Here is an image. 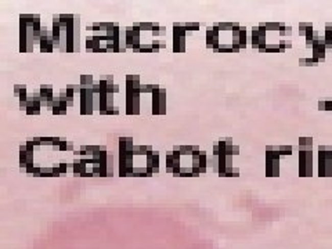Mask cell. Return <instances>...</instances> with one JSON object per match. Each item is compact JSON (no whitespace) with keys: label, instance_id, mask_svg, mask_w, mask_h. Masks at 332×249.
<instances>
[{"label":"cell","instance_id":"obj_10","mask_svg":"<svg viewBox=\"0 0 332 249\" xmlns=\"http://www.w3.org/2000/svg\"><path fill=\"white\" fill-rule=\"evenodd\" d=\"M125 32H126V47L132 49L133 52L138 53L140 47H141V31H140L138 22L126 27Z\"/></svg>","mask_w":332,"mask_h":249},{"label":"cell","instance_id":"obj_38","mask_svg":"<svg viewBox=\"0 0 332 249\" xmlns=\"http://www.w3.org/2000/svg\"><path fill=\"white\" fill-rule=\"evenodd\" d=\"M179 176L180 177H194L195 174L193 172V168H181V172Z\"/></svg>","mask_w":332,"mask_h":249},{"label":"cell","instance_id":"obj_13","mask_svg":"<svg viewBox=\"0 0 332 249\" xmlns=\"http://www.w3.org/2000/svg\"><path fill=\"white\" fill-rule=\"evenodd\" d=\"M81 114L82 115H91L96 111L94 107V92L91 87H82L81 96Z\"/></svg>","mask_w":332,"mask_h":249},{"label":"cell","instance_id":"obj_40","mask_svg":"<svg viewBox=\"0 0 332 249\" xmlns=\"http://www.w3.org/2000/svg\"><path fill=\"white\" fill-rule=\"evenodd\" d=\"M157 85H141V94H152Z\"/></svg>","mask_w":332,"mask_h":249},{"label":"cell","instance_id":"obj_39","mask_svg":"<svg viewBox=\"0 0 332 249\" xmlns=\"http://www.w3.org/2000/svg\"><path fill=\"white\" fill-rule=\"evenodd\" d=\"M40 177H56L54 172H53V168H42Z\"/></svg>","mask_w":332,"mask_h":249},{"label":"cell","instance_id":"obj_3","mask_svg":"<svg viewBox=\"0 0 332 249\" xmlns=\"http://www.w3.org/2000/svg\"><path fill=\"white\" fill-rule=\"evenodd\" d=\"M299 176L312 177L313 176V139L299 137Z\"/></svg>","mask_w":332,"mask_h":249},{"label":"cell","instance_id":"obj_35","mask_svg":"<svg viewBox=\"0 0 332 249\" xmlns=\"http://www.w3.org/2000/svg\"><path fill=\"white\" fill-rule=\"evenodd\" d=\"M247 28L245 27H242L241 28V35H240V43H241V49H245L247 47Z\"/></svg>","mask_w":332,"mask_h":249},{"label":"cell","instance_id":"obj_7","mask_svg":"<svg viewBox=\"0 0 332 249\" xmlns=\"http://www.w3.org/2000/svg\"><path fill=\"white\" fill-rule=\"evenodd\" d=\"M91 172L100 177H112L114 176V158L108 151H101L91 156Z\"/></svg>","mask_w":332,"mask_h":249},{"label":"cell","instance_id":"obj_12","mask_svg":"<svg viewBox=\"0 0 332 249\" xmlns=\"http://www.w3.org/2000/svg\"><path fill=\"white\" fill-rule=\"evenodd\" d=\"M185 39H187V29L184 24H173V53L185 52Z\"/></svg>","mask_w":332,"mask_h":249},{"label":"cell","instance_id":"obj_20","mask_svg":"<svg viewBox=\"0 0 332 249\" xmlns=\"http://www.w3.org/2000/svg\"><path fill=\"white\" fill-rule=\"evenodd\" d=\"M100 83V115H105L108 111V92H107V80L103 76L99 80Z\"/></svg>","mask_w":332,"mask_h":249},{"label":"cell","instance_id":"obj_26","mask_svg":"<svg viewBox=\"0 0 332 249\" xmlns=\"http://www.w3.org/2000/svg\"><path fill=\"white\" fill-rule=\"evenodd\" d=\"M324 40L327 44V49H332V21L325 24V32H324Z\"/></svg>","mask_w":332,"mask_h":249},{"label":"cell","instance_id":"obj_29","mask_svg":"<svg viewBox=\"0 0 332 249\" xmlns=\"http://www.w3.org/2000/svg\"><path fill=\"white\" fill-rule=\"evenodd\" d=\"M173 166H175V156L173 152H168L166 154V172L168 173H173Z\"/></svg>","mask_w":332,"mask_h":249},{"label":"cell","instance_id":"obj_36","mask_svg":"<svg viewBox=\"0 0 332 249\" xmlns=\"http://www.w3.org/2000/svg\"><path fill=\"white\" fill-rule=\"evenodd\" d=\"M151 44H152V50H154V53H158L159 50H161V49H163V47L166 46L163 40H157V39H155V40H152Z\"/></svg>","mask_w":332,"mask_h":249},{"label":"cell","instance_id":"obj_22","mask_svg":"<svg viewBox=\"0 0 332 249\" xmlns=\"http://www.w3.org/2000/svg\"><path fill=\"white\" fill-rule=\"evenodd\" d=\"M33 162V152L28 151L27 146H19V168L27 169V166Z\"/></svg>","mask_w":332,"mask_h":249},{"label":"cell","instance_id":"obj_19","mask_svg":"<svg viewBox=\"0 0 332 249\" xmlns=\"http://www.w3.org/2000/svg\"><path fill=\"white\" fill-rule=\"evenodd\" d=\"M299 35L303 36L304 40H306V47H307V49H312L314 36H316V31H314L313 28V24L312 22L299 24Z\"/></svg>","mask_w":332,"mask_h":249},{"label":"cell","instance_id":"obj_21","mask_svg":"<svg viewBox=\"0 0 332 249\" xmlns=\"http://www.w3.org/2000/svg\"><path fill=\"white\" fill-rule=\"evenodd\" d=\"M39 94H40V99H42V104L44 107H48L54 101V90L50 85H42L39 89Z\"/></svg>","mask_w":332,"mask_h":249},{"label":"cell","instance_id":"obj_32","mask_svg":"<svg viewBox=\"0 0 332 249\" xmlns=\"http://www.w3.org/2000/svg\"><path fill=\"white\" fill-rule=\"evenodd\" d=\"M58 150L61 152H71V151H74V143L65 140V139H61V144L58 147Z\"/></svg>","mask_w":332,"mask_h":249},{"label":"cell","instance_id":"obj_33","mask_svg":"<svg viewBox=\"0 0 332 249\" xmlns=\"http://www.w3.org/2000/svg\"><path fill=\"white\" fill-rule=\"evenodd\" d=\"M278 152L281 156H288L294 154V147L292 146H278Z\"/></svg>","mask_w":332,"mask_h":249},{"label":"cell","instance_id":"obj_2","mask_svg":"<svg viewBox=\"0 0 332 249\" xmlns=\"http://www.w3.org/2000/svg\"><path fill=\"white\" fill-rule=\"evenodd\" d=\"M40 32H42L40 15H19V52L32 53L35 44H39Z\"/></svg>","mask_w":332,"mask_h":249},{"label":"cell","instance_id":"obj_41","mask_svg":"<svg viewBox=\"0 0 332 249\" xmlns=\"http://www.w3.org/2000/svg\"><path fill=\"white\" fill-rule=\"evenodd\" d=\"M58 166H60V169H61V173L65 174L66 172H68V169H69V168H72V164H68L66 161H61Z\"/></svg>","mask_w":332,"mask_h":249},{"label":"cell","instance_id":"obj_9","mask_svg":"<svg viewBox=\"0 0 332 249\" xmlns=\"http://www.w3.org/2000/svg\"><path fill=\"white\" fill-rule=\"evenodd\" d=\"M318 176L331 177L332 176V148L327 146L318 147Z\"/></svg>","mask_w":332,"mask_h":249},{"label":"cell","instance_id":"obj_8","mask_svg":"<svg viewBox=\"0 0 332 249\" xmlns=\"http://www.w3.org/2000/svg\"><path fill=\"white\" fill-rule=\"evenodd\" d=\"M281 155L277 147H266V176L278 177L280 176Z\"/></svg>","mask_w":332,"mask_h":249},{"label":"cell","instance_id":"obj_15","mask_svg":"<svg viewBox=\"0 0 332 249\" xmlns=\"http://www.w3.org/2000/svg\"><path fill=\"white\" fill-rule=\"evenodd\" d=\"M312 52H313V56L310 57V58L313 60L316 65H317V64H320V62H323L324 60H325L327 44H325L324 36H320L318 33H316V36H314V40H313V44H312Z\"/></svg>","mask_w":332,"mask_h":249},{"label":"cell","instance_id":"obj_37","mask_svg":"<svg viewBox=\"0 0 332 249\" xmlns=\"http://www.w3.org/2000/svg\"><path fill=\"white\" fill-rule=\"evenodd\" d=\"M240 176V169L238 168H228L226 174H224V177H238Z\"/></svg>","mask_w":332,"mask_h":249},{"label":"cell","instance_id":"obj_4","mask_svg":"<svg viewBox=\"0 0 332 249\" xmlns=\"http://www.w3.org/2000/svg\"><path fill=\"white\" fill-rule=\"evenodd\" d=\"M66 25V53L81 50V17L75 14H60Z\"/></svg>","mask_w":332,"mask_h":249},{"label":"cell","instance_id":"obj_18","mask_svg":"<svg viewBox=\"0 0 332 249\" xmlns=\"http://www.w3.org/2000/svg\"><path fill=\"white\" fill-rule=\"evenodd\" d=\"M159 160H161L159 152L154 150L150 151L146 156V169L150 176L159 173Z\"/></svg>","mask_w":332,"mask_h":249},{"label":"cell","instance_id":"obj_42","mask_svg":"<svg viewBox=\"0 0 332 249\" xmlns=\"http://www.w3.org/2000/svg\"><path fill=\"white\" fill-rule=\"evenodd\" d=\"M138 53H154V50H152L151 43H146V44H141V47H140Z\"/></svg>","mask_w":332,"mask_h":249},{"label":"cell","instance_id":"obj_43","mask_svg":"<svg viewBox=\"0 0 332 249\" xmlns=\"http://www.w3.org/2000/svg\"><path fill=\"white\" fill-rule=\"evenodd\" d=\"M42 146H54V137H40Z\"/></svg>","mask_w":332,"mask_h":249},{"label":"cell","instance_id":"obj_5","mask_svg":"<svg viewBox=\"0 0 332 249\" xmlns=\"http://www.w3.org/2000/svg\"><path fill=\"white\" fill-rule=\"evenodd\" d=\"M134 143L132 137H119V176L126 177L132 176L134 169Z\"/></svg>","mask_w":332,"mask_h":249},{"label":"cell","instance_id":"obj_14","mask_svg":"<svg viewBox=\"0 0 332 249\" xmlns=\"http://www.w3.org/2000/svg\"><path fill=\"white\" fill-rule=\"evenodd\" d=\"M193 172H194L195 176H199V174H204L208 169V154L205 151L199 150L198 146H195L194 154H193Z\"/></svg>","mask_w":332,"mask_h":249},{"label":"cell","instance_id":"obj_11","mask_svg":"<svg viewBox=\"0 0 332 249\" xmlns=\"http://www.w3.org/2000/svg\"><path fill=\"white\" fill-rule=\"evenodd\" d=\"M152 107L151 112L154 115H165L166 114V90L161 86H155L152 92Z\"/></svg>","mask_w":332,"mask_h":249},{"label":"cell","instance_id":"obj_23","mask_svg":"<svg viewBox=\"0 0 332 249\" xmlns=\"http://www.w3.org/2000/svg\"><path fill=\"white\" fill-rule=\"evenodd\" d=\"M14 96H17L19 100V108H27V103H28V90L25 85H15L14 86Z\"/></svg>","mask_w":332,"mask_h":249},{"label":"cell","instance_id":"obj_27","mask_svg":"<svg viewBox=\"0 0 332 249\" xmlns=\"http://www.w3.org/2000/svg\"><path fill=\"white\" fill-rule=\"evenodd\" d=\"M150 151H152L151 146H134L133 154H134V158H136V156H147V154Z\"/></svg>","mask_w":332,"mask_h":249},{"label":"cell","instance_id":"obj_25","mask_svg":"<svg viewBox=\"0 0 332 249\" xmlns=\"http://www.w3.org/2000/svg\"><path fill=\"white\" fill-rule=\"evenodd\" d=\"M27 148L31 152H35V150L38 148V147L42 146V139L40 137H29L28 140H27Z\"/></svg>","mask_w":332,"mask_h":249},{"label":"cell","instance_id":"obj_17","mask_svg":"<svg viewBox=\"0 0 332 249\" xmlns=\"http://www.w3.org/2000/svg\"><path fill=\"white\" fill-rule=\"evenodd\" d=\"M42 105V99H40L39 92H33V93H31L28 96V103H27L25 112L28 114V115H39Z\"/></svg>","mask_w":332,"mask_h":249},{"label":"cell","instance_id":"obj_31","mask_svg":"<svg viewBox=\"0 0 332 249\" xmlns=\"http://www.w3.org/2000/svg\"><path fill=\"white\" fill-rule=\"evenodd\" d=\"M177 150L180 151L181 156H193L195 146H177Z\"/></svg>","mask_w":332,"mask_h":249},{"label":"cell","instance_id":"obj_16","mask_svg":"<svg viewBox=\"0 0 332 249\" xmlns=\"http://www.w3.org/2000/svg\"><path fill=\"white\" fill-rule=\"evenodd\" d=\"M54 46H56V43H54L52 32L46 27H42L40 40H39V50H40V53H53Z\"/></svg>","mask_w":332,"mask_h":249},{"label":"cell","instance_id":"obj_30","mask_svg":"<svg viewBox=\"0 0 332 249\" xmlns=\"http://www.w3.org/2000/svg\"><path fill=\"white\" fill-rule=\"evenodd\" d=\"M166 28L161 27L158 22H154V28H152V38H158V36H165Z\"/></svg>","mask_w":332,"mask_h":249},{"label":"cell","instance_id":"obj_28","mask_svg":"<svg viewBox=\"0 0 332 249\" xmlns=\"http://www.w3.org/2000/svg\"><path fill=\"white\" fill-rule=\"evenodd\" d=\"M94 83L96 82L93 75H82L81 80H79V85H81L82 87H91Z\"/></svg>","mask_w":332,"mask_h":249},{"label":"cell","instance_id":"obj_34","mask_svg":"<svg viewBox=\"0 0 332 249\" xmlns=\"http://www.w3.org/2000/svg\"><path fill=\"white\" fill-rule=\"evenodd\" d=\"M185 29H187V33L188 35H191L193 32H195V31H198L199 27H201V24L199 22H194V21H190V22H185Z\"/></svg>","mask_w":332,"mask_h":249},{"label":"cell","instance_id":"obj_1","mask_svg":"<svg viewBox=\"0 0 332 249\" xmlns=\"http://www.w3.org/2000/svg\"><path fill=\"white\" fill-rule=\"evenodd\" d=\"M292 27L285 22H260L252 28L251 44L262 53H284L292 47Z\"/></svg>","mask_w":332,"mask_h":249},{"label":"cell","instance_id":"obj_6","mask_svg":"<svg viewBox=\"0 0 332 249\" xmlns=\"http://www.w3.org/2000/svg\"><path fill=\"white\" fill-rule=\"evenodd\" d=\"M141 83L138 75H126V115L140 114Z\"/></svg>","mask_w":332,"mask_h":249},{"label":"cell","instance_id":"obj_24","mask_svg":"<svg viewBox=\"0 0 332 249\" xmlns=\"http://www.w3.org/2000/svg\"><path fill=\"white\" fill-rule=\"evenodd\" d=\"M112 43H114V53H121V27H119V24H115Z\"/></svg>","mask_w":332,"mask_h":249},{"label":"cell","instance_id":"obj_45","mask_svg":"<svg viewBox=\"0 0 332 249\" xmlns=\"http://www.w3.org/2000/svg\"><path fill=\"white\" fill-rule=\"evenodd\" d=\"M94 176V173L91 172V170H89V172H86V173L82 174V177H93Z\"/></svg>","mask_w":332,"mask_h":249},{"label":"cell","instance_id":"obj_44","mask_svg":"<svg viewBox=\"0 0 332 249\" xmlns=\"http://www.w3.org/2000/svg\"><path fill=\"white\" fill-rule=\"evenodd\" d=\"M53 172H54V176L58 177V176H61V169H60V166H53Z\"/></svg>","mask_w":332,"mask_h":249}]
</instances>
